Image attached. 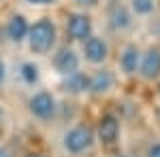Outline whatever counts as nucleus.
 Returning a JSON list of instances; mask_svg holds the SVG:
<instances>
[{"label":"nucleus","instance_id":"f257e3e1","mask_svg":"<svg viewBox=\"0 0 160 157\" xmlns=\"http://www.w3.org/2000/svg\"><path fill=\"white\" fill-rule=\"evenodd\" d=\"M28 40H30V49L34 53H47L56 40V25L49 19H41L28 30Z\"/></svg>","mask_w":160,"mask_h":157},{"label":"nucleus","instance_id":"f03ea898","mask_svg":"<svg viewBox=\"0 0 160 157\" xmlns=\"http://www.w3.org/2000/svg\"><path fill=\"white\" fill-rule=\"evenodd\" d=\"M92 130L86 127V125H79V127H75L71 132L66 134V138H64V146L68 149V151H73V153H79V151H83L88 146L92 145Z\"/></svg>","mask_w":160,"mask_h":157},{"label":"nucleus","instance_id":"7ed1b4c3","mask_svg":"<svg viewBox=\"0 0 160 157\" xmlns=\"http://www.w3.org/2000/svg\"><path fill=\"white\" fill-rule=\"evenodd\" d=\"M68 34L75 38V40H86L90 38V32H92V21L88 15H81V13H75L68 17Z\"/></svg>","mask_w":160,"mask_h":157},{"label":"nucleus","instance_id":"20e7f679","mask_svg":"<svg viewBox=\"0 0 160 157\" xmlns=\"http://www.w3.org/2000/svg\"><path fill=\"white\" fill-rule=\"evenodd\" d=\"M30 110L41 117V119H47L51 113H53V98L47 94V91H41L30 100Z\"/></svg>","mask_w":160,"mask_h":157},{"label":"nucleus","instance_id":"39448f33","mask_svg":"<svg viewBox=\"0 0 160 157\" xmlns=\"http://www.w3.org/2000/svg\"><path fill=\"white\" fill-rule=\"evenodd\" d=\"M141 74L143 79H156L160 74V51L158 49H149L145 58L141 62Z\"/></svg>","mask_w":160,"mask_h":157},{"label":"nucleus","instance_id":"423d86ee","mask_svg":"<svg viewBox=\"0 0 160 157\" xmlns=\"http://www.w3.org/2000/svg\"><path fill=\"white\" fill-rule=\"evenodd\" d=\"M83 51H86V58L90 62H94V64H98L107 58V45H105V40H100L96 36H90L86 40V45H83Z\"/></svg>","mask_w":160,"mask_h":157},{"label":"nucleus","instance_id":"0eeeda50","mask_svg":"<svg viewBox=\"0 0 160 157\" xmlns=\"http://www.w3.org/2000/svg\"><path fill=\"white\" fill-rule=\"evenodd\" d=\"M53 64H56V68H58L62 74H73L75 70H77V66H79V60H77L75 51H71V49H62L60 53L56 55Z\"/></svg>","mask_w":160,"mask_h":157},{"label":"nucleus","instance_id":"6e6552de","mask_svg":"<svg viewBox=\"0 0 160 157\" xmlns=\"http://www.w3.org/2000/svg\"><path fill=\"white\" fill-rule=\"evenodd\" d=\"M118 134H120V123L118 119L113 117V115H107V117H102L98 123V136L102 142H113L115 138H118Z\"/></svg>","mask_w":160,"mask_h":157},{"label":"nucleus","instance_id":"1a4fd4ad","mask_svg":"<svg viewBox=\"0 0 160 157\" xmlns=\"http://www.w3.org/2000/svg\"><path fill=\"white\" fill-rule=\"evenodd\" d=\"M28 21H26L22 15H13L11 21H9V25H7V32H9V36L13 38V40H22V38L28 36Z\"/></svg>","mask_w":160,"mask_h":157},{"label":"nucleus","instance_id":"9d476101","mask_svg":"<svg viewBox=\"0 0 160 157\" xmlns=\"http://www.w3.org/2000/svg\"><path fill=\"white\" fill-rule=\"evenodd\" d=\"M111 85H113V76H111L109 70H100L96 72L92 79H90V89H94V91H107Z\"/></svg>","mask_w":160,"mask_h":157},{"label":"nucleus","instance_id":"9b49d317","mask_svg":"<svg viewBox=\"0 0 160 157\" xmlns=\"http://www.w3.org/2000/svg\"><path fill=\"white\" fill-rule=\"evenodd\" d=\"M120 64H122V68H124V72H126V74L135 72L137 64H139V51H137V47H126V49H124Z\"/></svg>","mask_w":160,"mask_h":157},{"label":"nucleus","instance_id":"f8f14e48","mask_svg":"<svg viewBox=\"0 0 160 157\" xmlns=\"http://www.w3.org/2000/svg\"><path fill=\"white\" fill-rule=\"evenodd\" d=\"M88 85H90V81H88L83 74H77V72H73V74H68V81H66V89H71V91H83Z\"/></svg>","mask_w":160,"mask_h":157},{"label":"nucleus","instance_id":"ddd939ff","mask_svg":"<svg viewBox=\"0 0 160 157\" xmlns=\"http://www.w3.org/2000/svg\"><path fill=\"white\" fill-rule=\"evenodd\" d=\"M111 19H113V25L115 28H126L128 25V15H126V11L124 9H113V13H111Z\"/></svg>","mask_w":160,"mask_h":157},{"label":"nucleus","instance_id":"4468645a","mask_svg":"<svg viewBox=\"0 0 160 157\" xmlns=\"http://www.w3.org/2000/svg\"><path fill=\"white\" fill-rule=\"evenodd\" d=\"M132 9L137 13H152L154 11V0H132Z\"/></svg>","mask_w":160,"mask_h":157},{"label":"nucleus","instance_id":"2eb2a0df","mask_svg":"<svg viewBox=\"0 0 160 157\" xmlns=\"http://www.w3.org/2000/svg\"><path fill=\"white\" fill-rule=\"evenodd\" d=\"M22 76H24L28 83H34V81H37V76H38L37 68H34L32 64H24V66H22Z\"/></svg>","mask_w":160,"mask_h":157},{"label":"nucleus","instance_id":"dca6fc26","mask_svg":"<svg viewBox=\"0 0 160 157\" xmlns=\"http://www.w3.org/2000/svg\"><path fill=\"white\" fill-rule=\"evenodd\" d=\"M148 157H160V145H154L148 151Z\"/></svg>","mask_w":160,"mask_h":157},{"label":"nucleus","instance_id":"f3484780","mask_svg":"<svg viewBox=\"0 0 160 157\" xmlns=\"http://www.w3.org/2000/svg\"><path fill=\"white\" fill-rule=\"evenodd\" d=\"M79 4H86V7H92V4H96L98 0H77Z\"/></svg>","mask_w":160,"mask_h":157},{"label":"nucleus","instance_id":"a211bd4d","mask_svg":"<svg viewBox=\"0 0 160 157\" xmlns=\"http://www.w3.org/2000/svg\"><path fill=\"white\" fill-rule=\"evenodd\" d=\"M28 2H32V4H47L51 0H28Z\"/></svg>","mask_w":160,"mask_h":157},{"label":"nucleus","instance_id":"6ab92c4d","mask_svg":"<svg viewBox=\"0 0 160 157\" xmlns=\"http://www.w3.org/2000/svg\"><path fill=\"white\" fill-rule=\"evenodd\" d=\"M4 79V66H2V62H0V81Z\"/></svg>","mask_w":160,"mask_h":157},{"label":"nucleus","instance_id":"aec40b11","mask_svg":"<svg viewBox=\"0 0 160 157\" xmlns=\"http://www.w3.org/2000/svg\"><path fill=\"white\" fill-rule=\"evenodd\" d=\"M28 157H43V155H38V153H30Z\"/></svg>","mask_w":160,"mask_h":157},{"label":"nucleus","instance_id":"412c9836","mask_svg":"<svg viewBox=\"0 0 160 157\" xmlns=\"http://www.w3.org/2000/svg\"><path fill=\"white\" fill-rule=\"evenodd\" d=\"M0 157H9V155H7V153H2V151H0Z\"/></svg>","mask_w":160,"mask_h":157}]
</instances>
